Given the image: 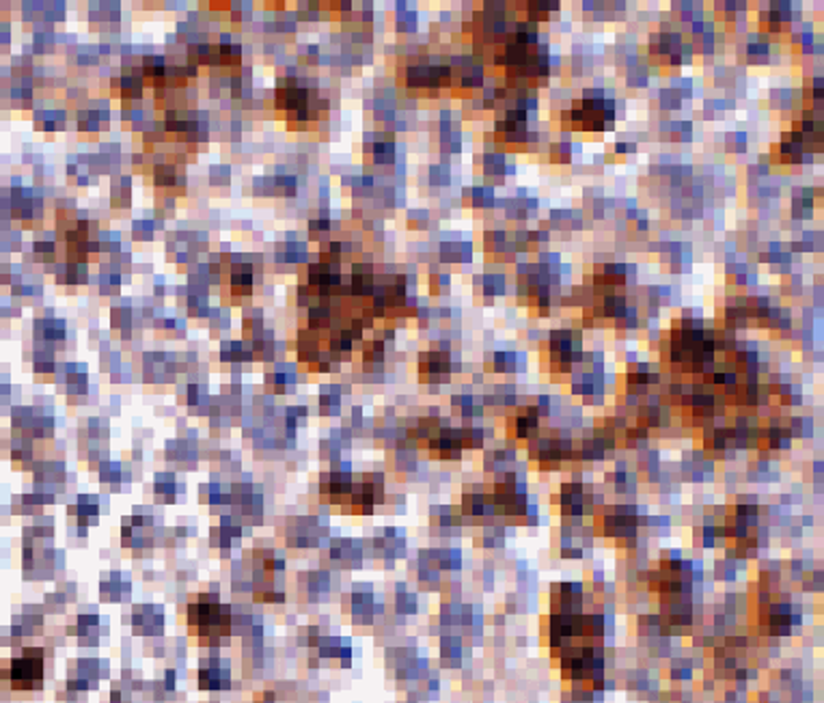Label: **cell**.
I'll use <instances>...</instances> for the list:
<instances>
[{
	"label": "cell",
	"mask_w": 824,
	"mask_h": 703,
	"mask_svg": "<svg viewBox=\"0 0 824 703\" xmlns=\"http://www.w3.org/2000/svg\"><path fill=\"white\" fill-rule=\"evenodd\" d=\"M505 619H507V615H505V613H495V617H492V623L499 628V625H505Z\"/></svg>",
	"instance_id": "ba28073f"
},
{
	"label": "cell",
	"mask_w": 824,
	"mask_h": 703,
	"mask_svg": "<svg viewBox=\"0 0 824 703\" xmlns=\"http://www.w3.org/2000/svg\"><path fill=\"white\" fill-rule=\"evenodd\" d=\"M3 680L9 684L11 690H18V692L42 690V686H44V649L24 647L20 656L5 660Z\"/></svg>",
	"instance_id": "6da1fadb"
},
{
	"label": "cell",
	"mask_w": 824,
	"mask_h": 703,
	"mask_svg": "<svg viewBox=\"0 0 824 703\" xmlns=\"http://www.w3.org/2000/svg\"><path fill=\"white\" fill-rule=\"evenodd\" d=\"M164 686H166V690H173L175 688V671H166V682H164Z\"/></svg>",
	"instance_id": "8992f818"
},
{
	"label": "cell",
	"mask_w": 824,
	"mask_h": 703,
	"mask_svg": "<svg viewBox=\"0 0 824 703\" xmlns=\"http://www.w3.org/2000/svg\"><path fill=\"white\" fill-rule=\"evenodd\" d=\"M395 611L399 615L417 613V594H412L410 589L401 591V594H395Z\"/></svg>",
	"instance_id": "5b68a950"
},
{
	"label": "cell",
	"mask_w": 824,
	"mask_h": 703,
	"mask_svg": "<svg viewBox=\"0 0 824 703\" xmlns=\"http://www.w3.org/2000/svg\"><path fill=\"white\" fill-rule=\"evenodd\" d=\"M197 680L201 690H227L231 686V669L227 660L218 656L203 658L197 671Z\"/></svg>",
	"instance_id": "7a4b0ae2"
},
{
	"label": "cell",
	"mask_w": 824,
	"mask_h": 703,
	"mask_svg": "<svg viewBox=\"0 0 824 703\" xmlns=\"http://www.w3.org/2000/svg\"><path fill=\"white\" fill-rule=\"evenodd\" d=\"M813 522H816V518H813L811 513H805V515H803V520H801L799 525L805 529V527H813Z\"/></svg>",
	"instance_id": "52a82bcc"
},
{
	"label": "cell",
	"mask_w": 824,
	"mask_h": 703,
	"mask_svg": "<svg viewBox=\"0 0 824 703\" xmlns=\"http://www.w3.org/2000/svg\"><path fill=\"white\" fill-rule=\"evenodd\" d=\"M736 578H738V570H736L734 561L719 557L713 566V580L715 582H734Z\"/></svg>",
	"instance_id": "277c9868"
},
{
	"label": "cell",
	"mask_w": 824,
	"mask_h": 703,
	"mask_svg": "<svg viewBox=\"0 0 824 703\" xmlns=\"http://www.w3.org/2000/svg\"><path fill=\"white\" fill-rule=\"evenodd\" d=\"M132 623H134V632H138V635H145V637L162 635V628H164L162 609L152 606V604H140L132 613Z\"/></svg>",
	"instance_id": "3957f363"
}]
</instances>
